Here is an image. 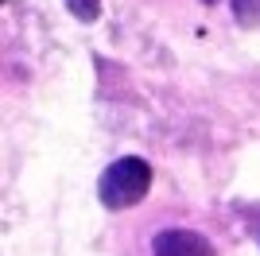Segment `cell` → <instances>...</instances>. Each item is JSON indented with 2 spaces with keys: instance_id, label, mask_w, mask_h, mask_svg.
<instances>
[{
  "instance_id": "obj_1",
  "label": "cell",
  "mask_w": 260,
  "mask_h": 256,
  "mask_svg": "<svg viewBox=\"0 0 260 256\" xmlns=\"http://www.w3.org/2000/svg\"><path fill=\"white\" fill-rule=\"evenodd\" d=\"M152 190V167L140 155H120L113 159L98 179V198L105 210H128V206L144 202Z\"/></svg>"
},
{
  "instance_id": "obj_4",
  "label": "cell",
  "mask_w": 260,
  "mask_h": 256,
  "mask_svg": "<svg viewBox=\"0 0 260 256\" xmlns=\"http://www.w3.org/2000/svg\"><path fill=\"white\" fill-rule=\"evenodd\" d=\"M66 8H70V16L82 23H93L101 16V0H62Z\"/></svg>"
},
{
  "instance_id": "obj_2",
  "label": "cell",
  "mask_w": 260,
  "mask_h": 256,
  "mask_svg": "<svg viewBox=\"0 0 260 256\" xmlns=\"http://www.w3.org/2000/svg\"><path fill=\"white\" fill-rule=\"evenodd\" d=\"M152 252L155 256H217L214 245L194 229H163V233H155Z\"/></svg>"
},
{
  "instance_id": "obj_3",
  "label": "cell",
  "mask_w": 260,
  "mask_h": 256,
  "mask_svg": "<svg viewBox=\"0 0 260 256\" xmlns=\"http://www.w3.org/2000/svg\"><path fill=\"white\" fill-rule=\"evenodd\" d=\"M241 27H260V0H229Z\"/></svg>"
}]
</instances>
